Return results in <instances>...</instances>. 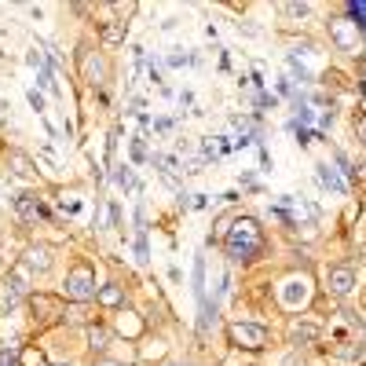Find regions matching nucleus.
<instances>
[{
  "label": "nucleus",
  "mask_w": 366,
  "mask_h": 366,
  "mask_svg": "<svg viewBox=\"0 0 366 366\" xmlns=\"http://www.w3.org/2000/svg\"><path fill=\"white\" fill-rule=\"evenodd\" d=\"M106 341H110V330H103V326H92V330H88V344H92V352H103V348H106Z\"/></svg>",
  "instance_id": "nucleus-17"
},
{
  "label": "nucleus",
  "mask_w": 366,
  "mask_h": 366,
  "mask_svg": "<svg viewBox=\"0 0 366 366\" xmlns=\"http://www.w3.org/2000/svg\"><path fill=\"white\" fill-rule=\"evenodd\" d=\"M59 366H70V362H59Z\"/></svg>",
  "instance_id": "nucleus-27"
},
{
  "label": "nucleus",
  "mask_w": 366,
  "mask_h": 366,
  "mask_svg": "<svg viewBox=\"0 0 366 366\" xmlns=\"http://www.w3.org/2000/svg\"><path fill=\"white\" fill-rule=\"evenodd\" d=\"M319 333H322L319 322H293V330H290V337L297 344H311V341H319Z\"/></svg>",
  "instance_id": "nucleus-9"
},
{
  "label": "nucleus",
  "mask_w": 366,
  "mask_h": 366,
  "mask_svg": "<svg viewBox=\"0 0 366 366\" xmlns=\"http://www.w3.org/2000/svg\"><path fill=\"white\" fill-rule=\"evenodd\" d=\"M224 249L231 261H253V256H261L264 249V231L253 217H239L231 220V227L224 231Z\"/></svg>",
  "instance_id": "nucleus-1"
},
{
  "label": "nucleus",
  "mask_w": 366,
  "mask_h": 366,
  "mask_svg": "<svg viewBox=\"0 0 366 366\" xmlns=\"http://www.w3.org/2000/svg\"><path fill=\"white\" fill-rule=\"evenodd\" d=\"M30 278H33V271H30L26 264H15V268L8 271V282H11L18 293H30Z\"/></svg>",
  "instance_id": "nucleus-11"
},
{
  "label": "nucleus",
  "mask_w": 366,
  "mask_h": 366,
  "mask_svg": "<svg viewBox=\"0 0 366 366\" xmlns=\"http://www.w3.org/2000/svg\"><path fill=\"white\" fill-rule=\"evenodd\" d=\"M125 30H128V23H125V18H114V23H106V26L99 30L103 45H121V40H125Z\"/></svg>",
  "instance_id": "nucleus-10"
},
{
  "label": "nucleus",
  "mask_w": 366,
  "mask_h": 366,
  "mask_svg": "<svg viewBox=\"0 0 366 366\" xmlns=\"http://www.w3.org/2000/svg\"><path fill=\"white\" fill-rule=\"evenodd\" d=\"M352 11H355V18H359L355 26H362V30H366V0H355V4H352Z\"/></svg>",
  "instance_id": "nucleus-19"
},
{
  "label": "nucleus",
  "mask_w": 366,
  "mask_h": 366,
  "mask_svg": "<svg viewBox=\"0 0 366 366\" xmlns=\"http://www.w3.org/2000/svg\"><path fill=\"white\" fill-rule=\"evenodd\" d=\"M326 290L337 293V297H348V293L355 290V271H352L348 264L330 268V275H326Z\"/></svg>",
  "instance_id": "nucleus-6"
},
{
  "label": "nucleus",
  "mask_w": 366,
  "mask_h": 366,
  "mask_svg": "<svg viewBox=\"0 0 366 366\" xmlns=\"http://www.w3.org/2000/svg\"><path fill=\"white\" fill-rule=\"evenodd\" d=\"M0 366H18V355L11 348H0Z\"/></svg>",
  "instance_id": "nucleus-20"
},
{
  "label": "nucleus",
  "mask_w": 366,
  "mask_h": 366,
  "mask_svg": "<svg viewBox=\"0 0 366 366\" xmlns=\"http://www.w3.org/2000/svg\"><path fill=\"white\" fill-rule=\"evenodd\" d=\"M355 132H359V139H362V143H366V114H362V118H359V121H355Z\"/></svg>",
  "instance_id": "nucleus-24"
},
{
  "label": "nucleus",
  "mask_w": 366,
  "mask_h": 366,
  "mask_svg": "<svg viewBox=\"0 0 366 366\" xmlns=\"http://www.w3.org/2000/svg\"><path fill=\"white\" fill-rule=\"evenodd\" d=\"M132 158H136V161H147V150H143V143H139V139L132 143Z\"/></svg>",
  "instance_id": "nucleus-23"
},
{
  "label": "nucleus",
  "mask_w": 366,
  "mask_h": 366,
  "mask_svg": "<svg viewBox=\"0 0 366 366\" xmlns=\"http://www.w3.org/2000/svg\"><path fill=\"white\" fill-rule=\"evenodd\" d=\"M8 161L15 165V172H18V176H37V168H33V161H30L26 154H18V150H11V154H8Z\"/></svg>",
  "instance_id": "nucleus-14"
},
{
  "label": "nucleus",
  "mask_w": 366,
  "mask_h": 366,
  "mask_svg": "<svg viewBox=\"0 0 366 366\" xmlns=\"http://www.w3.org/2000/svg\"><path fill=\"white\" fill-rule=\"evenodd\" d=\"M330 37H333V45L341 52L359 48V26L352 23V18H333V23H330Z\"/></svg>",
  "instance_id": "nucleus-4"
},
{
  "label": "nucleus",
  "mask_w": 366,
  "mask_h": 366,
  "mask_svg": "<svg viewBox=\"0 0 366 366\" xmlns=\"http://www.w3.org/2000/svg\"><path fill=\"white\" fill-rule=\"evenodd\" d=\"M62 319H67V322H92L96 315H92V308H88V304H70Z\"/></svg>",
  "instance_id": "nucleus-16"
},
{
  "label": "nucleus",
  "mask_w": 366,
  "mask_h": 366,
  "mask_svg": "<svg viewBox=\"0 0 366 366\" xmlns=\"http://www.w3.org/2000/svg\"><path fill=\"white\" fill-rule=\"evenodd\" d=\"M23 264H26L30 271H48V268H52V253H48L45 246H30Z\"/></svg>",
  "instance_id": "nucleus-8"
},
{
  "label": "nucleus",
  "mask_w": 366,
  "mask_h": 366,
  "mask_svg": "<svg viewBox=\"0 0 366 366\" xmlns=\"http://www.w3.org/2000/svg\"><path fill=\"white\" fill-rule=\"evenodd\" d=\"M319 180L326 183L330 190H337V195H348V183H344V180L337 176V168H330V165H319Z\"/></svg>",
  "instance_id": "nucleus-12"
},
{
  "label": "nucleus",
  "mask_w": 366,
  "mask_h": 366,
  "mask_svg": "<svg viewBox=\"0 0 366 366\" xmlns=\"http://www.w3.org/2000/svg\"><path fill=\"white\" fill-rule=\"evenodd\" d=\"M231 344L234 348H246V352H261L268 348V330L256 326V322H234V326L227 330Z\"/></svg>",
  "instance_id": "nucleus-3"
},
{
  "label": "nucleus",
  "mask_w": 366,
  "mask_h": 366,
  "mask_svg": "<svg viewBox=\"0 0 366 366\" xmlns=\"http://www.w3.org/2000/svg\"><path fill=\"white\" fill-rule=\"evenodd\" d=\"M15 212H18V220H26V224H33V220H40V217H48L45 202H40L37 195H18V198H15Z\"/></svg>",
  "instance_id": "nucleus-7"
},
{
  "label": "nucleus",
  "mask_w": 366,
  "mask_h": 366,
  "mask_svg": "<svg viewBox=\"0 0 366 366\" xmlns=\"http://www.w3.org/2000/svg\"><path fill=\"white\" fill-rule=\"evenodd\" d=\"M96 293H99V290H96V271H92L88 264L70 268V275H67V297L74 300V304H88Z\"/></svg>",
  "instance_id": "nucleus-2"
},
{
  "label": "nucleus",
  "mask_w": 366,
  "mask_h": 366,
  "mask_svg": "<svg viewBox=\"0 0 366 366\" xmlns=\"http://www.w3.org/2000/svg\"><path fill=\"white\" fill-rule=\"evenodd\" d=\"M96 300H99L103 308H118L121 300H125V290H121V286H103V290L96 293Z\"/></svg>",
  "instance_id": "nucleus-13"
},
{
  "label": "nucleus",
  "mask_w": 366,
  "mask_h": 366,
  "mask_svg": "<svg viewBox=\"0 0 366 366\" xmlns=\"http://www.w3.org/2000/svg\"><path fill=\"white\" fill-rule=\"evenodd\" d=\"M18 366H48V359L40 348H23L18 352Z\"/></svg>",
  "instance_id": "nucleus-15"
},
{
  "label": "nucleus",
  "mask_w": 366,
  "mask_h": 366,
  "mask_svg": "<svg viewBox=\"0 0 366 366\" xmlns=\"http://www.w3.org/2000/svg\"><path fill=\"white\" fill-rule=\"evenodd\" d=\"M33 319H40V322H52V319H62L67 315V304H62L59 297H48V293H33Z\"/></svg>",
  "instance_id": "nucleus-5"
},
{
  "label": "nucleus",
  "mask_w": 366,
  "mask_h": 366,
  "mask_svg": "<svg viewBox=\"0 0 366 366\" xmlns=\"http://www.w3.org/2000/svg\"><path fill=\"white\" fill-rule=\"evenodd\" d=\"M118 183H121V187H128V183H132V176H128V168H121V172H118Z\"/></svg>",
  "instance_id": "nucleus-25"
},
{
  "label": "nucleus",
  "mask_w": 366,
  "mask_h": 366,
  "mask_svg": "<svg viewBox=\"0 0 366 366\" xmlns=\"http://www.w3.org/2000/svg\"><path fill=\"white\" fill-rule=\"evenodd\" d=\"M30 103H33V110H37V114L45 110V99H40V92H37V88H30Z\"/></svg>",
  "instance_id": "nucleus-21"
},
{
  "label": "nucleus",
  "mask_w": 366,
  "mask_h": 366,
  "mask_svg": "<svg viewBox=\"0 0 366 366\" xmlns=\"http://www.w3.org/2000/svg\"><path fill=\"white\" fill-rule=\"evenodd\" d=\"M96 366H125V362H114V359H96Z\"/></svg>",
  "instance_id": "nucleus-26"
},
{
  "label": "nucleus",
  "mask_w": 366,
  "mask_h": 366,
  "mask_svg": "<svg viewBox=\"0 0 366 366\" xmlns=\"http://www.w3.org/2000/svg\"><path fill=\"white\" fill-rule=\"evenodd\" d=\"M18 300H23V293H18V290H15L11 282H4V293H0V304H4V308L11 311V308L18 304Z\"/></svg>",
  "instance_id": "nucleus-18"
},
{
  "label": "nucleus",
  "mask_w": 366,
  "mask_h": 366,
  "mask_svg": "<svg viewBox=\"0 0 366 366\" xmlns=\"http://www.w3.org/2000/svg\"><path fill=\"white\" fill-rule=\"evenodd\" d=\"M282 11H286V15H308V4H286Z\"/></svg>",
  "instance_id": "nucleus-22"
}]
</instances>
